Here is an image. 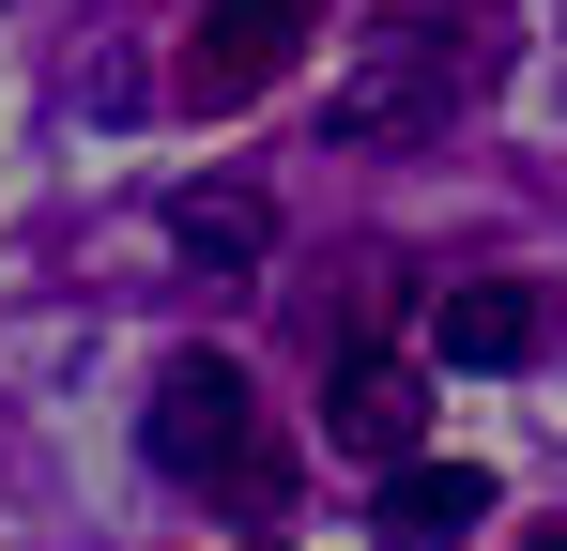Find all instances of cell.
Returning <instances> with one entry per match:
<instances>
[{"label":"cell","mask_w":567,"mask_h":551,"mask_svg":"<svg viewBox=\"0 0 567 551\" xmlns=\"http://www.w3.org/2000/svg\"><path fill=\"white\" fill-rule=\"evenodd\" d=\"M506 62V31H475V15H383L369 46H353V77H338V154H414V138H445L475 92Z\"/></svg>","instance_id":"1"},{"label":"cell","mask_w":567,"mask_h":551,"mask_svg":"<svg viewBox=\"0 0 567 551\" xmlns=\"http://www.w3.org/2000/svg\"><path fill=\"white\" fill-rule=\"evenodd\" d=\"M154 459L185 475V490H246V506H277V445H261V383L230 353H169L154 367Z\"/></svg>","instance_id":"2"},{"label":"cell","mask_w":567,"mask_h":551,"mask_svg":"<svg viewBox=\"0 0 567 551\" xmlns=\"http://www.w3.org/2000/svg\"><path fill=\"white\" fill-rule=\"evenodd\" d=\"M307 31H322V0H215L185 46V107H261L307 62Z\"/></svg>","instance_id":"3"},{"label":"cell","mask_w":567,"mask_h":551,"mask_svg":"<svg viewBox=\"0 0 567 551\" xmlns=\"http://www.w3.org/2000/svg\"><path fill=\"white\" fill-rule=\"evenodd\" d=\"M537 337H553V291H537V276H461V291L430 306V353L445 367H522Z\"/></svg>","instance_id":"4"},{"label":"cell","mask_w":567,"mask_h":551,"mask_svg":"<svg viewBox=\"0 0 567 551\" xmlns=\"http://www.w3.org/2000/svg\"><path fill=\"white\" fill-rule=\"evenodd\" d=\"M322 429L353 459H414V429H430V383L399 353H338V383H322Z\"/></svg>","instance_id":"5"},{"label":"cell","mask_w":567,"mask_h":551,"mask_svg":"<svg viewBox=\"0 0 567 551\" xmlns=\"http://www.w3.org/2000/svg\"><path fill=\"white\" fill-rule=\"evenodd\" d=\"M491 521V475L475 459H399L383 475V551H445V537H475Z\"/></svg>","instance_id":"6"},{"label":"cell","mask_w":567,"mask_h":551,"mask_svg":"<svg viewBox=\"0 0 567 551\" xmlns=\"http://www.w3.org/2000/svg\"><path fill=\"white\" fill-rule=\"evenodd\" d=\"M169 246H185L199 276H261L277 215H261V184H185V199H169Z\"/></svg>","instance_id":"7"},{"label":"cell","mask_w":567,"mask_h":551,"mask_svg":"<svg viewBox=\"0 0 567 551\" xmlns=\"http://www.w3.org/2000/svg\"><path fill=\"white\" fill-rule=\"evenodd\" d=\"M246 551H277V537H246Z\"/></svg>","instance_id":"8"},{"label":"cell","mask_w":567,"mask_h":551,"mask_svg":"<svg viewBox=\"0 0 567 551\" xmlns=\"http://www.w3.org/2000/svg\"><path fill=\"white\" fill-rule=\"evenodd\" d=\"M537 551H567V537H537Z\"/></svg>","instance_id":"9"}]
</instances>
